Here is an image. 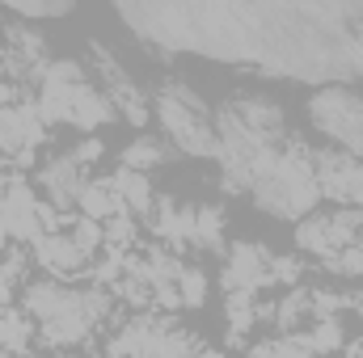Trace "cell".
<instances>
[{
  "instance_id": "obj_1",
  "label": "cell",
  "mask_w": 363,
  "mask_h": 358,
  "mask_svg": "<svg viewBox=\"0 0 363 358\" xmlns=\"http://www.w3.org/2000/svg\"><path fill=\"white\" fill-rule=\"evenodd\" d=\"M152 47L254 59L296 81L363 76V4H123Z\"/></svg>"
},
{
  "instance_id": "obj_2",
  "label": "cell",
  "mask_w": 363,
  "mask_h": 358,
  "mask_svg": "<svg viewBox=\"0 0 363 358\" xmlns=\"http://www.w3.org/2000/svg\"><path fill=\"white\" fill-rule=\"evenodd\" d=\"M283 105L267 93H233L216 114V161L224 173V190L250 194L254 173L287 144Z\"/></svg>"
},
{
  "instance_id": "obj_3",
  "label": "cell",
  "mask_w": 363,
  "mask_h": 358,
  "mask_svg": "<svg viewBox=\"0 0 363 358\" xmlns=\"http://www.w3.org/2000/svg\"><path fill=\"white\" fill-rule=\"evenodd\" d=\"M21 312L38 325L43 342L55 350L85 346L110 321V291L106 287H72L55 278H38L21 291Z\"/></svg>"
},
{
  "instance_id": "obj_4",
  "label": "cell",
  "mask_w": 363,
  "mask_h": 358,
  "mask_svg": "<svg viewBox=\"0 0 363 358\" xmlns=\"http://www.w3.org/2000/svg\"><path fill=\"white\" fill-rule=\"evenodd\" d=\"M250 194L258 202V211H267L274 219H304L317 211L321 190H317V173H313V152L287 135V144L274 152L271 161L254 173Z\"/></svg>"
},
{
  "instance_id": "obj_5",
  "label": "cell",
  "mask_w": 363,
  "mask_h": 358,
  "mask_svg": "<svg viewBox=\"0 0 363 358\" xmlns=\"http://www.w3.org/2000/svg\"><path fill=\"white\" fill-rule=\"evenodd\" d=\"M38 110L47 127H72V131H97L114 118V105L106 93L85 76L81 59H51L38 76Z\"/></svg>"
},
{
  "instance_id": "obj_6",
  "label": "cell",
  "mask_w": 363,
  "mask_h": 358,
  "mask_svg": "<svg viewBox=\"0 0 363 358\" xmlns=\"http://www.w3.org/2000/svg\"><path fill=\"white\" fill-rule=\"evenodd\" d=\"M152 118L161 122V131L169 135V144L199 156V161H216V118L211 105L203 101V93L186 81H161L152 89Z\"/></svg>"
},
{
  "instance_id": "obj_7",
  "label": "cell",
  "mask_w": 363,
  "mask_h": 358,
  "mask_svg": "<svg viewBox=\"0 0 363 358\" xmlns=\"http://www.w3.org/2000/svg\"><path fill=\"white\" fill-rule=\"evenodd\" d=\"M203 350L194 329H182L165 312H135L110 337L106 358H194Z\"/></svg>"
},
{
  "instance_id": "obj_8",
  "label": "cell",
  "mask_w": 363,
  "mask_h": 358,
  "mask_svg": "<svg viewBox=\"0 0 363 358\" xmlns=\"http://www.w3.org/2000/svg\"><path fill=\"white\" fill-rule=\"evenodd\" d=\"M363 232V211L355 207H338V211H313L296 224V245L300 253L308 258H321V262H334L342 258L351 245H359Z\"/></svg>"
},
{
  "instance_id": "obj_9",
  "label": "cell",
  "mask_w": 363,
  "mask_h": 358,
  "mask_svg": "<svg viewBox=\"0 0 363 358\" xmlns=\"http://www.w3.org/2000/svg\"><path fill=\"white\" fill-rule=\"evenodd\" d=\"M308 118H313L334 144H342V152H351V156L363 161V89H342V85H334V89L313 93Z\"/></svg>"
},
{
  "instance_id": "obj_10",
  "label": "cell",
  "mask_w": 363,
  "mask_h": 358,
  "mask_svg": "<svg viewBox=\"0 0 363 358\" xmlns=\"http://www.w3.org/2000/svg\"><path fill=\"white\" fill-rule=\"evenodd\" d=\"M43 144H47V118L34 97H21L9 110H0V161L30 169Z\"/></svg>"
},
{
  "instance_id": "obj_11",
  "label": "cell",
  "mask_w": 363,
  "mask_h": 358,
  "mask_svg": "<svg viewBox=\"0 0 363 358\" xmlns=\"http://www.w3.org/2000/svg\"><path fill=\"white\" fill-rule=\"evenodd\" d=\"M89 59H93V72H97V89L106 93V101L114 105V118H127L131 127H144L152 105H148L144 89L131 81V72L123 68V59L114 51H106L101 42L89 47Z\"/></svg>"
},
{
  "instance_id": "obj_12",
  "label": "cell",
  "mask_w": 363,
  "mask_h": 358,
  "mask_svg": "<svg viewBox=\"0 0 363 358\" xmlns=\"http://www.w3.org/2000/svg\"><path fill=\"white\" fill-rule=\"evenodd\" d=\"M38 236H43V198L26 178L9 173V185L0 194V245L13 241L30 249Z\"/></svg>"
},
{
  "instance_id": "obj_13",
  "label": "cell",
  "mask_w": 363,
  "mask_h": 358,
  "mask_svg": "<svg viewBox=\"0 0 363 358\" xmlns=\"http://www.w3.org/2000/svg\"><path fill=\"white\" fill-rule=\"evenodd\" d=\"M220 287L228 291H250L258 295L262 287H274V253L262 241H233L224 249V266H220Z\"/></svg>"
},
{
  "instance_id": "obj_14",
  "label": "cell",
  "mask_w": 363,
  "mask_h": 358,
  "mask_svg": "<svg viewBox=\"0 0 363 358\" xmlns=\"http://www.w3.org/2000/svg\"><path fill=\"white\" fill-rule=\"evenodd\" d=\"M313 173H317L321 198L363 211V161L359 156H351L342 148H321V152H313Z\"/></svg>"
},
{
  "instance_id": "obj_15",
  "label": "cell",
  "mask_w": 363,
  "mask_h": 358,
  "mask_svg": "<svg viewBox=\"0 0 363 358\" xmlns=\"http://www.w3.org/2000/svg\"><path fill=\"white\" fill-rule=\"evenodd\" d=\"M38 185H43V194L51 198L55 211L72 215V211L81 207L85 185H89V169H85L81 161H72V152H60V156H51L47 165H38Z\"/></svg>"
},
{
  "instance_id": "obj_16",
  "label": "cell",
  "mask_w": 363,
  "mask_h": 358,
  "mask_svg": "<svg viewBox=\"0 0 363 358\" xmlns=\"http://www.w3.org/2000/svg\"><path fill=\"white\" fill-rule=\"evenodd\" d=\"M30 262L38 270H47V278H55V282H72V278H81L85 266H89V258L72 245L68 232H43L30 245Z\"/></svg>"
},
{
  "instance_id": "obj_17",
  "label": "cell",
  "mask_w": 363,
  "mask_h": 358,
  "mask_svg": "<svg viewBox=\"0 0 363 358\" xmlns=\"http://www.w3.org/2000/svg\"><path fill=\"white\" fill-rule=\"evenodd\" d=\"M152 232L161 236L165 249H190V236H194V207L190 202H178V198H165L157 194V211H152Z\"/></svg>"
},
{
  "instance_id": "obj_18",
  "label": "cell",
  "mask_w": 363,
  "mask_h": 358,
  "mask_svg": "<svg viewBox=\"0 0 363 358\" xmlns=\"http://www.w3.org/2000/svg\"><path fill=\"white\" fill-rule=\"evenodd\" d=\"M110 178H114V190H118V198H123V207H127L131 219H152V211H157V190H152V178H148V173L114 169Z\"/></svg>"
},
{
  "instance_id": "obj_19",
  "label": "cell",
  "mask_w": 363,
  "mask_h": 358,
  "mask_svg": "<svg viewBox=\"0 0 363 358\" xmlns=\"http://www.w3.org/2000/svg\"><path fill=\"white\" fill-rule=\"evenodd\" d=\"M81 215L93 219V224H110V219L127 215V207L114 190V178H89L85 194H81Z\"/></svg>"
},
{
  "instance_id": "obj_20",
  "label": "cell",
  "mask_w": 363,
  "mask_h": 358,
  "mask_svg": "<svg viewBox=\"0 0 363 358\" xmlns=\"http://www.w3.org/2000/svg\"><path fill=\"white\" fill-rule=\"evenodd\" d=\"M267 321H271L283 337L300 333V325H304V321H313V295H308L304 287H291L283 299H274V304H271V316H267Z\"/></svg>"
},
{
  "instance_id": "obj_21",
  "label": "cell",
  "mask_w": 363,
  "mask_h": 358,
  "mask_svg": "<svg viewBox=\"0 0 363 358\" xmlns=\"http://www.w3.org/2000/svg\"><path fill=\"white\" fill-rule=\"evenodd\" d=\"M224 228H228L224 207L220 202H203V207H194V236H190V245L203 249V253H220V249H228Z\"/></svg>"
},
{
  "instance_id": "obj_22",
  "label": "cell",
  "mask_w": 363,
  "mask_h": 358,
  "mask_svg": "<svg viewBox=\"0 0 363 358\" xmlns=\"http://www.w3.org/2000/svg\"><path fill=\"white\" fill-rule=\"evenodd\" d=\"M34 321L21 308H0V354H26L34 342Z\"/></svg>"
},
{
  "instance_id": "obj_23",
  "label": "cell",
  "mask_w": 363,
  "mask_h": 358,
  "mask_svg": "<svg viewBox=\"0 0 363 358\" xmlns=\"http://www.w3.org/2000/svg\"><path fill=\"white\" fill-rule=\"evenodd\" d=\"M165 144L157 139V135H135L127 148H123V156H118V169H135V173H152V169H161L165 165Z\"/></svg>"
},
{
  "instance_id": "obj_24",
  "label": "cell",
  "mask_w": 363,
  "mask_h": 358,
  "mask_svg": "<svg viewBox=\"0 0 363 358\" xmlns=\"http://www.w3.org/2000/svg\"><path fill=\"white\" fill-rule=\"evenodd\" d=\"M308 354H334V350H342V316H334V321H313L308 329H300V333H291Z\"/></svg>"
},
{
  "instance_id": "obj_25",
  "label": "cell",
  "mask_w": 363,
  "mask_h": 358,
  "mask_svg": "<svg viewBox=\"0 0 363 358\" xmlns=\"http://www.w3.org/2000/svg\"><path fill=\"white\" fill-rule=\"evenodd\" d=\"M26 266H30V249H26V245L0 253V308H13V291L21 287Z\"/></svg>"
},
{
  "instance_id": "obj_26",
  "label": "cell",
  "mask_w": 363,
  "mask_h": 358,
  "mask_svg": "<svg viewBox=\"0 0 363 358\" xmlns=\"http://www.w3.org/2000/svg\"><path fill=\"white\" fill-rule=\"evenodd\" d=\"M64 232L72 236V245H77L89 262L106 249V228H101V224H93V219H85V215H72V224H68Z\"/></svg>"
},
{
  "instance_id": "obj_27",
  "label": "cell",
  "mask_w": 363,
  "mask_h": 358,
  "mask_svg": "<svg viewBox=\"0 0 363 358\" xmlns=\"http://www.w3.org/2000/svg\"><path fill=\"white\" fill-rule=\"evenodd\" d=\"M178 295H182V308H203L207 304V274L199 266H186L178 278Z\"/></svg>"
},
{
  "instance_id": "obj_28",
  "label": "cell",
  "mask_w": 363,
  "mask_h": 358,
  "mask_svg": "<svg viewBox=\"0 0 363 358\" xmlns=\"http://www.w3.org/2000/svg\"><path fill=\"white\" fill-rule=\"evenodd\" d=\"M330 270H334V274H347V278H363V241L359 245H351L342 258H334Z\"/></svg>"
},
{
  "instance_id": "obj_29",
  "label": "cell",
  "mask_w": 363,
  "mask_h": 358,
  "mask_svg": "<svg viewBox=\"0 0 363 358\" xmlns=\"http://www.w3.org/2000/svg\"><path fill=\"white\" fill-rule=\"evenodd\" d=\"M72 13V4H38V8H13V17L17 21H43V17H68Z\"/></svg>"
},
{
  "instance_id": "obj_30",
  "label": "cell",
  "mask_w": 363,
  "mask_h": 358,
  "mask_svg": "<svg viewBox=\"0 0 363 358\" xmlns=\"http://www.w3.org/2000/svg\"><path fill=\"white\" fill-rule=\"evenodd\" d=\"M68 152H72V161H81L85 169H93V165L101 161V152H106V148H101V139H97V135H85V139H81L77 148H68Z\"/></svg>"
},
{
  "instance_id": "obj_31",
  "label": "cell",
  "mask_w": 363,
  "mask_h": 358,
  "mask_svg": "<svg viewBox=\"0 0 363 358\" xmlns=\"http://www.w3.org/2000/svg\"><path fill=\"white\" fill-rule=\"evenodd\" d=\"M13 101H21V89H17V85H9V81H0V110H9Z\"/></svg>"
},
{
  "instance_id": "obj_32",
  "label": "cell",
  "mask_w": 363,
  "mask_h": 358,
  "mask_svg": "<svg viewBox=\"0 0 363 358\" xmlns=\"http://www.w3.org/2000/svg\"><path fill=\"white\" fill-rule=\"evenodd\" d=\"M351 308H355V316L363 321V291H359V295H351Z\"/></svg>"
},
{
  "instance_id": "obj_33",
  "label": "cell",
  "mask_w": 363,
  "mask_h": 358,
  "mask_svg": "<svg viewBox=\"0 0 363 358\" xmlns=\"http://www.w3.org/2000/svg\"><path fill=\"white\" fill-rule=\"evenodd\" d=\"M194 358H228V354H224V350H207V346H203V350H199Z\"/></svg>"
},
{
  "instance_id": "obj_34",
  "label": "cell",
  "mask_w": 363,
  "mask_h": 358,
  "mask_svg": "<svg viewBox=\"0 0 363 358\" xmlns=\"http://www.w3.org/2000/svg\"><path fill=\"white\" fill-rule=\"evenodd\" d=\"M0 358H38L34 350H26V354H0Z\"/></svg>"
},
{
  "instance_id": "obj_35",
  "label": "cell",
  "mask_w": 363,
  "mask_h": 358,
  "mask_svg": "<svg viewBox=\"0 0 363 358\" xmlns=\"http://www.w3.org/2000/svg\"><path fill=\"white\" fill-rule=\"evenodd\" d=\"M0 253H4V249H0Z\"/></svg>"
},
{
  "instance_id": "obj_36",
  "label": "cell",
  "mask_w": 363,
  "mask_h": 358,
  "mask_svg": "<svg viewBox=\"0 0 363 358\" xmlns=\"http://www.w3.org/2000/svg\"><path fill=\"white\" fill-rule=\"evenodd\" d=\"M64 358H68V354H64Z\"/></svg>"
}]
</instances>
